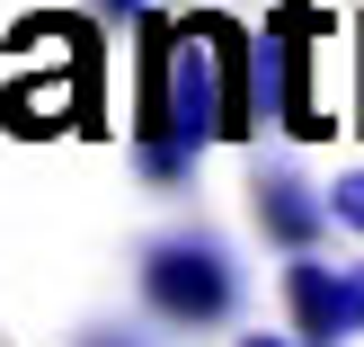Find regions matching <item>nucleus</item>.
<instances>
[{
    "label": "nucleus",
    "mask_w": 364,
    "mask_h": 347,
    "mask_svg": "<svg viewBox=\"0 0 364 347\" xmlns=\"http://www.w3.org/2000/svg\"><path fill=\"white\" fill-rule=\"evenodd\" d=\"M134 294H142V312H151L160 330L205 338V330H231V321H240L249 276H240V259H231L223 232H160L134 259Z\"/></svg>",
    "instance_id": "2"
},
{
    "label": "nucleus",
    "mask_w": 364,
    "mask_h": 347,
    "mask_svg": "<svg viewBox=\"0 0 364 347\" xmlns=\"http://www.w3.org/2000/svg\"><path fill=\"white\" fill-rule=\"evenodd\" d=\"M329 214H338L347 232H364V170H347V178L329 187Z\"/></svg>",
    "instance_id": "7"
},
{
    "label": "nucleus",
    "mask_w": 364,
    "mask_h": 347,
    "mask_svg": "<svg viewBox=\"0 0 364 347\" xmlns=\"http://www.w3.org/2000/svg\"><path fill=\"white\" fill-rule=\"evenodd\" d=\"M0 125H9V134H71V125H89V63L71 71V81H53V71L9 81L0 89Z\"/></svg>",
    "instance_id": "6"
},
{
    "label": "nucleus",
    "mask_w": 364,
    "mask_h": 347,
    "mask_svg": "<svg viewBox=\"0 0 364 347\" xmlns=\"http://www.w3.org/2000/svg\"><path fill=\"white\" fill-rule=\"evenodd\" d=\"M284 321L302 330V347H338V338H355L347 267H329V259H311V249H302V259L284 267Z\"/></svg>",
    "instance_id": "5"
},
{
    "label": "nucleus",
    "mask_w": 364,
    "mask_h": 347,
    "mask_svg": "<svg viewBox=\"0 0 364 347\" xmlns=\"http://www.w3.org/2000/svg\"><path fill=\"white\" fill-rule=\"evenodd\" d=\"M355 81H364V27H355ZM355 134H364V89H355Z\"/></svg>",
    "instance_id": "12"
},
{
    "label": "nucleus",
    "mask_w": 364,
    "mask_h": 347,
    "mask_svg": "<svg viewBox=\"0 0 364 347\" xmlns=\"http://www.w3.org/2000/svg\"><path fill=\"white\" fill-rule=\"evenodd\" d=\"M71 347H151V338H142V330H124V321H89Z\"/></svg>",
    "instance_id": "8"
},
{
    "label": "nucleus",
    "mask_w": 364,
    "mask_h": 347,
    "mask_svg": "<svg viewBox=\"0 0 364 347\" xmlns=\"http://www.w3.org/2000/svg\"><path fill=\"white\" fill-rule=\"evenodd\" d=\"M258 125V36L223 9L160 18L142 9V98H134V170L151 187H187L205 143H240Z\"/></svg>",
    "instance_id": "1"
},
{
    "label": "nucleus",
    "mask_w": 364,
    "mask_h": 347,
    "mask_svg": "<svg viewBox=\"0 0 364 347\" xmlns=\"http://www.w3.org/2000/svg\"><path fill=\"white\" fill-rule=\"evenodd\" d=\"M98 18H142V9H160V0H89Z\"/></svg>",
    "instance_id": "10"
},
{
    "label": "nucleus",
    "mask_w": 364,
    "mask_h": 347,
    "mask_svg": "<svg viewBox=\"0 0 364 347\" xmlns=\"http://www.w3.org/2000/svg\"><path fill=\"white\" fill-rule=\"evenodd\" d=\"M284 9H302V0H284Z\"/></svg>",
    "instance_id": "13"
},
{
    "label": "nucleus",
    "mask_w": 364,
    "mask_h": 347,
    "mask_svg": "<svg viewBox=\"0 0 364 347\" xmlns=\"http://www.w3.org/2000/svg\"><path fill=\"white\" fill-rule=\"evenodd\" d=\"M320 27L302 9H284L276 0V18H267V36H258V116H276L284 134H302V143H320V134H338L329 125V107L311 98V71H320Z\"/></svg>",
    "instance_id": "3"
},
{
    "label": "nucleus",
    "mask_w": 364,
    "mask_h": 347,
    "mask_svg": "<svg viewBox=\"0 0 364 347\" xmlns=\"http://www.w3.org/2000/svg\"><path fill=\"white\" fill-rule=\"evenodd\" d=\"M347 303H355V330H364V259L347 267Z\"/></svg>",
    "instance_id": "11"
},
{
    "label": "nucleus",
    "mask_w": 364,
    "mask_h": 347,
    "mask_svg": "<svg viewBox=\"0 0 364 347\" xmlns=\"http://www.w3.org/2000/svg\"><path fill=\"white\" fill-rule=\"evenodd\" d=\"M249 214H258L267 249H284V259L320 249V232L338 223V214H329V187H311L302 170H258V178H249Z\"/></svg>",
    "instance_id": "4"
},
{
    "label": "nucleus",
    "mask_w": 364,
    "mask_h": 347,
    "mask_svg": "<svg viewBox=\"0 0 364 347\" xmlns=\"http://www.w3.org/2000/svg\"><path fill=\"white\" fill-rule=\"evenodd\" d=\"M231 347H302V330H249V338H231Z\"/></svg>",
    "instance_id": "9"
}]
</instances>
